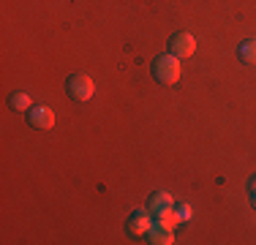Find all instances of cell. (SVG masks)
Listing matches in <instances>:
<instances>
[{"mask_svg": "<svg viewBox=\"0 0 256 245\" xmlns=\"http://www.w3.org/2000/svg\"><path fill=\"white\" fill-rule=\"evenodd\" d=\"M150 226H153V212L150 210H136L128 220V232L131 234H148Z\"/></svg>", "mask_w": 256, "mask_h": 245, "instance_id": "cell-7", "label": "cell"}, {"mask_svg": "<svg viewBox=\"0 0 256 245\" xmlns=\"http://www.w3.org/2000/svg\"><path fill=\"white\" fill-rule=\"evenodd\" d=\"M28 122L33 128H52L54 126V112L50 106H44V104H38V106H30L28 109Z\"/></svg>", "mask_w": 256, "mask_h": 245, "instance_id": "cell-5", "label": "cell"}, {"mask_svg": "<svg viewBox=\"0 0 256 245\" xmlns=\"http://www.w3.org/2000/svg\"><path fill=\"white\" fill-rule=\"evenodd\" d=\"M240 60L246 66H256V38H248L240 44Z\"/></svg>", "mask_w": 256, "mask_h": 245, "instance_id": "cell-8", "label": "cell"}, {"mask_svg": "<svg viewBox=\"0 0 256 245\" xmlns=\"http://www.w3.org/2000/svg\"><path fill=\"white\" fill-rule=\"evenodd\" d=\"M169 52L174 58H191L196 52V38L191 33H174L172 41H169Z\"/></svg>", "mask_w": 256, "mask_h": 245, "instance_id": "cell-4", "label": "cell"}, {"mask_svg": "<svg viewBox=\"0 0 256 245\" xmlns=\"http://www.w3.org/2000/svg\"><path fill=\"white\" fill-rule=\"evenodd\" d=\"M248 188H251V196H254V204H256V177L251 182H248Z\"/></svg>", "mask_w": 256, "mask_h": 245, "instance_id": "cell-11", "label": "cell"}, {"mask_svg": "<svg viewBox=\"0 0 256 245\" xmlns=\"http://www.w3.org/2000/svg\"><path fill=\"white\" fill-rule=\"evenodd\" d=\"M148 237H150V242H156V245H169V242H174L172 224H169V220H156V224L150 226Z\"/></svg>", "mask_w": 256, "mask_h": 245, "instance_id": "cell-6", "label": "cell"}, {"mask_svg": "<svg viewBox=\"0 0 256 245\" xmlns=\"http://www.w3.org/2000/svg\"><path fill=\"white\" fill-rule=\"evenodd\" d=\"M174 216H178V220H188V218H191V207H188V204H180Z\"/></svg>", "mask_w": 256, "mask_h": 245, "instance_id": "cell-10", "label": "cell"}, {"mask_svg": "<svg viewBox=\"0 0 256 245\" xmlns=\"http://www.w3.org/2000/svg\"><path fill=\"white\" fill-rule=\"evenodd\" d=\"M153 76H156V82H161V84H174L180 79V58H174L172 52L156 58Z\"/></svg>", "mask_w": 256, "mask_h": 245, "instance_id": "cell-1", "label": "cell"}, {"mask_svg": "<svg viewBox=\"0 0 256 245\" xmlns=\"http://www.w3.org/2000/svg\"><path fill=\"white\" fill-rule=\"evenodd\" d=\"M11 109H30V96L28 93H14L8 98Z\"/></svg>", "mask_w": 256, "mask_h": 245, "instance_id": "cell-9", "label": "cell"}, {"mask_svg": "<svg viewBox=\"0 0 256 245\" xmlns=\"http://www.w3.org/2000/svg\"><path fill=\"white\" fill-rule=\"evenodd\" d=\"M172 207H174V202H172V196H169V194H156L153 199H150L148 210L153 212L158 220H169V224L174 226V224H180V220H178V216H174Z\"/></svg>", "mask_w": 256, "mask_h": 245, "instance_id": "cell-3", "label": "cell"}, {"mask_svg": "<svg viewBox=\"0 0 256 245\" xmlns=\"http://www.w3.org/2000/svg\"><path fill=\"white\" fill-rule=\"evenodd\" d=\"M66 90H68V96L74 98V101H88V98L93 96L96 84H93V79H90L88 74L79 71V74H71V76H68Z\"/></svg>", "mask_w": 256, "mask_h": 245, "instance_id": "cell-2", "label": "cell"}]
</instances>
